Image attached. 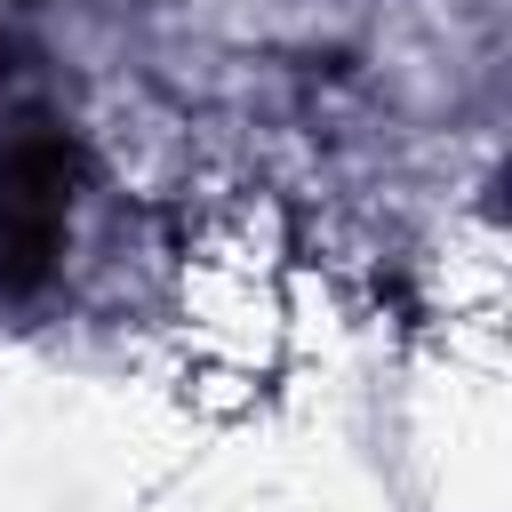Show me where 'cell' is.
I'll return each instance as SVG.
<instances>
[{
	"instance_id": "1",
	"label": "cell",
	"mask_w": 512,
	"mask_h": 512,
	"mask_svg": "<svg viewBox=\"0 0 512 512\" xmlns=\"http://www.w3.org/2000/svg\"><path fill=\"white\" fill-rule=\"evenodd\" d=\"M72 184H80V144L56 120H16L0 136V288L32 296L72 232Z\"/></svg>"
}]
</instances>
